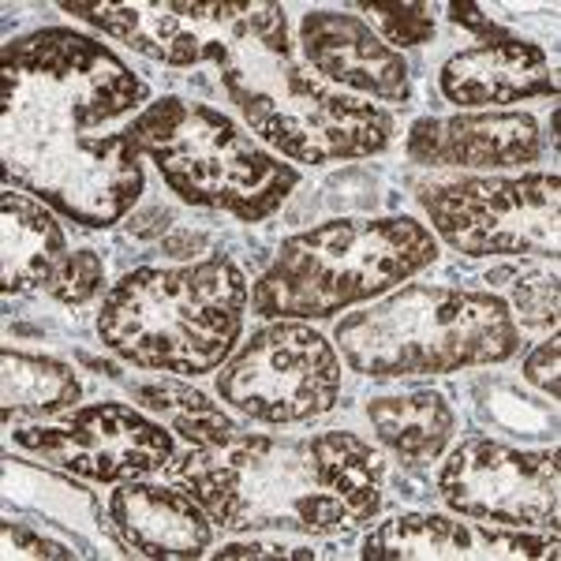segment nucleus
<instances>
[{"mask_svg":"<svg viewBox=\"0 0 561 561\" xmlns=\"http://www.w3.org/2000/svg\"><path fill=\"white\" fill-rule=\"evenodd\" d=\"M248 300V280L225 255L131 270L105 296L98 337L135 367L206 375L240 341Z\"/></svg>","mask_w":561,"mask_h":561,"instance_id":"f257e3e1","label":"nucleus"},{"mask_svg":"<svg viewBox=\"0 0 561 561\" xmlns=\"http://www.w3.org/2000/svg\"><path fill=\"white\" fill-rule=\"evenodd\" d=\"M142 153L128 131L90 135L57 98L4 71V173L71 221L116 225L142 192Z\"/></svg>","mask_w":561,"mask_h":561,"instance_id":"f03ea898","label":"nucleus"},{"mask_svg":"<svg viewBox=\"0 0 561 561\" xmlns=\"http://www.w3.org/2000/svg\"><path fill=\"white\" fill-rule=\"evenodd\" d=\"M337 341L359 375L404 378L502 364L520 348V330L510 304L491 293L409 285L341 319Z\"/></svg>","mask_w":561,"mask_h":561,"instance_id":"7ed1b4c3","label":"nucleus"},{"mask_svg":"<svg viewBox=\"0 0 561 561\" xmlns=\"http://www.w3.org/2000/svg\"><path fill=\"white\" fill-rule=\"evenodd\" d=\"M438 243L412 217H341L285 240L251 304L266 319H330L420 274Z\"/></svg>","mask_w":561,"mask_h":561,"instance_id":"20e7f679","label":"nucleus"},{"mask_svg":"<svg viewBox=\"0 0 561 561\" xmlns=\"http://www.w3.org/2000/svg\"><path fill=\"white\" fill-rule=\"evenodd\" d=\"M187 494L229 531H325L359 528L356 513L333 491L311 438H229L192 449L180 465Z\"/></svg>","mask_w":561,"mask_h":561,"instance_id":"39448f33","label":"nucleus"},{"mask_svg":"<svg viewBox=\"0 0 561 561\" xmlns=\"http://www.w3.org/2000/svg\"><path fill=\"white\" fill-rule=\"evenodd\" d=\"M128 135L184 203L214 206L240 221L270 217L300 184L296 169L262 150L232 116L184 98L150 102Z\"/></svg>","mask_w":561,"mask_h":561,"instance_id":"423d86ee","label":"nucleus"},{"mask_svg":"<svg viewBox=\"0 0 561 561\" xmlns=\"http://www.w3.org/2000/svg\"><path fill=\"white\" fill-rule=\"evenodd\" d=\"M221 76V90L243 113L248 128L293 161L325 165L378 153L393 135V121L375 102L341 94L293 53H248Z\"/></svg>","mask_w":561,"mask_h":561,"instance_id":"0eeeda50","label":"nucleus"},{"mask_svg":"<svg viewBox=\"0 0 561 561\" xmlns=\"http://www.w3.org/2000/svg\"><path fill=\"white\" fill-rule=\"evenodd\" d=\"M60 8L169 68L214 65L225 71L248 53H270V57L293 53L285 8L270 0H237V4H184V0L83 4V0H68Z\"/></svg>","mask_w":561,"mask_h":561,"instance_id":"6e6552de","label":"nucleus"},{"mask_svg":"<svg viewBox=\"0 0 561 561\" xmlns=\"http://www.w3.org/2000/svg\"><path fill=\"white\" fill-rule=\"evenodd\" d=\"M217 393L251 420L304 423L337 404L341 359L311 325L277 322L225 364Z\"/></svg>","mask_w":561,"mask_h":561,"instance_id":"1a4fd4ad","label":"nucleus"},{"mask_svg":"<svg viewBox=\"0 0 561 561\" xmlns=\"http://www.w3.org/2000/svg\"><path fill=\"white\" fill-rule=\"evenodd\" d=\"M558 176L460 180L423 195L438 237L460 255H550L558 259Z\"/></svg>","mask_w":561,"mask_h":561,"instance_id":"9d476101","label":"nucleus"},{"mask_svg":"<svg viewBox=\"0 0 561 561\" xmlns=\"http://www.w3.org/2000/svg\"><path fill=\"white\" fill-rule=\"evenodd\" d=\"M12 438L34 457L98 483H131L173 460V431L116 401L76 409L53 427H20Z\"/></svg>","mask_w":561,"mask_h":561,"instance_id":"9b49d317","label":"nucleus"},{"mask_svg":"<svg viewBox=\"0 0 561 561\" xmlns=\"http://www.w3.org/2000/svg\"><path fill=\"white\" fill-rule=\"evenodd\" d=\"M4 71H15L26 83L57 98L83 128H102L105 121H116L147 102V87L113 49L60 26H45L8 42Z\"/></svg>","mask_w":561,"mask_h":561,"instance_id":"f8f14e48","label":"nucleus"},{"mask_svg":"<svg viewBox=\"0 0 561 561\" xmlns=\"http://www.w3.org/2000/svg\"><path fill=\"white\" fill-rule=\"evenodd\" d=\"M438 494L460 517L483 524H554L558 454H528L491 438H468L442 465Z\"/></svg>","mask_w":561,"mask_h":561,"instance_id":"ddd939ff","label":"nucleus"},{"mask_svg":"<svg viewBox=\"0 0 561 561\" xmlns=\"http://www.w3.org/2000/svg\"><path fill=\"white\" fill-rule=\"evenodd\" d=\"M300 49L314 76L330 87H348L356 94L382 102H409V65L404 57L378 38L359 15L348 12H307L300 23Z\"/></svg>","mask_w":561,"mask_h":561,"instance_id":"4468645a","label":"nucleus"},{"mask_svg":"<svg viewBox=\"0 0 561 561\" xmlns=\"http://www.w3.org/2000/svg\"><path fill=\"white\" fill-rule=\"evenodd\" d=\"M375 561H472V558H558V539L468 524L442 513H404L364 539Z\"/></svg>","mask_w":561,"mask_h":561,"instance_id":"2eb2a0df","label":"nucleus"},{"mask_svg":"<svg viewBox=\"0 0 561 561\" xmlns=\"http://www.w3.org/2000/svg\"><path fill=\"white\" fill-rule=\"evenodd\" d=\"M539 150V124L528 113L427 116L409 131V158L442 169H513L536 161Z\"/></svg>","mask_w":561,"mask_h":561,"instance_id":"dca6fc26","label":"nucleus"},{"mask_svg":"<svg viewBox=\"0 0 561 561\" xmlns=\"http://www.w3.org/2000/svg\"><path fill=\"white\" fill-rule=\"evenodd\" d=\"M442 94L460 108L513 105L524 98L554 94L558 79L539 45L520 42L517 34H494L460 49L446 60L438 76Z\"/></svg>","mask_w":561,"mask_h":561,"instance_id":"f3484780","label":"nucleus"},{"mask_svg":"<svg viewBox=\"0 0 561 561\" xmlns=\"http://www.w3.org/2000/svg\"><path fill=\"white\" fill-rule=\"evenodd\" d=\"M108 517L124 542L147 558H198L214 539L210 513L173 486L121 483L108 497Z\"/></svg>","mask_w":561,"mask_h":561,"instance_id":"a211bd4d","label":"nucleus"},{"mask_svg":"<svg viewBox=\"0 0 561 561\" xmlns=\"http://www.w3.org/2000/svg\"><path fill=\"white\" fill-rule=\"evenodd\" d=\"M0 214H4V266H0V280L4 293H31V288H49L60 266L68 262V243L60 225L53 221L49 210L38 203L23 198L20 192L8 187L0 198Z\"/></svg>","mask_w":561,"mask_h":561,"instance_id":"6ab92c4d","label":"nucleus"},{"mask_svg":"<svg viewBox=\"0 0 561 561\" xmlns=\"http://www.w3.org/2000/svg\"><path fill=\"white\" fill-rule=\"evenodd\" d=\"M367 420L378 442L412 465L442 457V449L454 438V412L442 401V393H431V389H415L404 397H375L367 404Z\"/></svg>","mask_w":561,"mask_h":561,"instance_id":"aec40b11","label":"nucleus"},{"mask_svg":"<svg viewBox=\"0 0 561 561\" xmlns=\"http://www.w3.org/2000/svg\"><path fill=\"white\" fill-rule=\"evenodd\" d=\"M4 375V423L12 427L15 415H57L79 401V378L68 364L45 356L4 348L0 359Z\"/></svg>","mask_w":561,"mask_h":561,"instance_id":"412c9836","label":"nucleus"},{"mask_svg":"<svg viewBox=\"0 0 561 561\" xmlns=\"http://www.w3.org/2000/svg\"><path fill=\"white\" fill-rule=\"evenodd\" d=\"M135 401L147 412L158 415V423H165L169 431H176L180 438H187L195 449H214L225 446L229 438H237V423L229 420L206 393H198L192 386L180 382H150L135 389Z\"/></svg>","mask_w":561,"mask_h":561,"instance_id":"4be33fe9","label":"nucleus"},{"mask_svg":"<svg viewBox=\"0 0 561 561\" xmlns=\"http://www.w3.org/2000/svg\"><path fill=\"white\" fill-rule=\"evenodd\" d=\"M486 280L510 296L524 325H536V330H554L558 325V277L554 274L505 266V270H494Z\"/></svg>","mask_w":561,"mask_h":561,"instance_id":"5701e85b","label":"nucleus"},{"mask_svg":"<svg viewBox=\"0 0 561 561\" xmlns=\"http://www.w3.org/2000/svg\"><path fill=\"white\" fill-rule=\"evenodd\" d=\"M367 12L370 31H382L397 45H423L434 38V12L427 4H352Z\"/></svg>","mask_w":561,"mask_h":561,"instance_id":"b1692460","label":"nucleus"},{"mask_svg":"<svg viewBox=\"0 0 561 561\" xmlns=\"http://www.w3.org/2000/svg\"><path fill=\"white\" fill-rule=\"evenodd\" d=\"M102 280H105L102 255H98V251H76V255H68V262L60 266V274L53 277L49 293L57 296L60 304L79 307L102 288Z\"/></svg>","mask_w":561,"mask_h":561,"instance_id":"393cba45","label":"nucleus"},{"mask_svg":"<svg viewBox=\"0 0 561 561\" xmlns=\"http://www.w3.org/2000/svg\"><path fill=\"white\" fill-rule=\"evenodd\" d=\"M0 536H4V558H76L83 550H68L65 542H53L38 536V531L23 528V524L4 520L0 524Z\"/></svg>","mask_w":561,"mask_h":561,"instance_id":"a878e982","label":"nucleus"},{"mask_svg":"<svg viewBox=\"0 0 561 561\" xmlns=\"http://www.w3.org/2000/svg\"><path fill=\"white\" fill-rule=\"evenodd\" d=\"M558 364H561V341L558 337L542 341V345L524 359V378H528L531 386H539L542 393H550V401H558L561 397Z\"/></svg>","mask_w":561,"mask_h":561,"instance_id":"bb28decb","label":"nucleus"},{"mask_svg":"<svg viewBox=\"0 0 561 561\" xmlns=\"http://www.w3.org/2000/svg\"><path fill=\"white\" fill-rule=\"evenodd\" d=\"M330 550L319 547H300V542H262V539H248V542H229V547L217 550V558H325Z\"/></svg>","mask_w":561,"mask_h":561,"instance_id":"cd10ccee","label":"nucleus"},{"mask_svg":"<svg viewBox=\"0 0 561 561\" xmlns=\"http://www.w3.org/2000/svg\"><path fill=\"white\" fill-rule=\"evenodd\" d=\"M449 20H454L457 26H468V31L483 34V38H494V34H502L494 26L491 15H486L479 4H449Z\"/></svg>","mask_w":561,"mask_h":561,"instance_id":"c85d7f7f","label":"nucleus"}]
</instances>
